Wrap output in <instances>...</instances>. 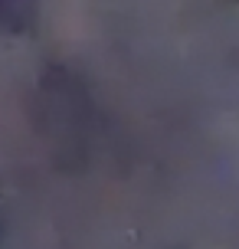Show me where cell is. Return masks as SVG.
Instances as JSON below:
<instances>
[{
    "label": "cell",
    "instance_id": "1",
    "mask_svg": "<svg viewBox=\"0 0 239 249\" xmlns=\"http://www.w3.org/2000/svg\"><path fill=\"white\" fill-rule=\"evenodd\" d=\"M36 20V0H3V26L10 33H30Z\"/></svg>",
    "mask_w": 239,
    "mask_h": 249
}]
</instances>
